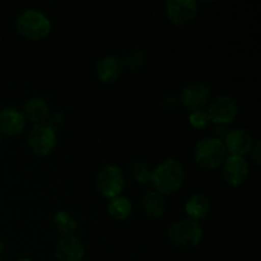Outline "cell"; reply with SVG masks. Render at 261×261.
I'll return each instance as SVG.
<instances>
[{
    "instance_id": "cell-1",
    "label": "cell",
    "mask_w": 261,
    "mask_h": 261,
    "mask_svg": "<svg viewBox=\"0 0 261 261\" xmlns=\"http://www.w3.org/2000/svg\"><path fill=\"white\" fill-rule=\"evenodd\" d=\"M185 181V170L177 160L168 158L161 162L150 173V182L160 194L176 193L180 190Z\"/></svg>"
},
{
    "instance_id": "cell-2",
    "label": "cell",
    "mask_w": 261,
    "mask_h": 261,
    "mask_svg": "<svg viewBox=\"0 0 261 261\" xmlns=\"http://www.w3.org/2000/svg\"><path fill=\"white\" fill-rule=\"evenodd\" d=\"M227 149L219 138H205L194 147V161L198 166L205 170H214L219 167L226 160Z\"/></svg>"
},
{
    "instance_id": "cell-3",
    "label": "cell",
    "mask_w": 261,
    "mask_h": 261,
    "mask_svg": "<svg viewBox=\"0 0 261 261\" xmlns=\"http://www.w3.org/2000/svg\"><path fill=\"white\" fill-rule=\"evenodd\" d=\"M15 27L28 40H41L50 33L51 20L41 10L27 9L17 17Z\"/></svg>"
},
{
    "instance_id": "cell-4",
    "label": "cell",
    "mask_w": 261,
    "mask_h": 261,
    "mask_svg": "<svg viewBox=\"0 0 261 261\" xmlns=\"http://www.w3.org/2000/svg\"><path fill=\"white\" fill-rule=\"evenodd\" d=\"M170 244L180 249H193L203 239V228L196 221L190 218L175 222L167 232Z\"/></svg>"
},
{
    "instance_id": "cell-5",
    "label": "cell",
    "mask_w": 261,
    "mask_h": 261,
    "mask_svg": "<svg viewBox=\"0 0 261 261\" xmlns=\"http://www.w3.org/2000/svg\"><path fill=\"white\" fill-rule=\"evenodd\" d=\"M96 188L105 198H116L125 188V176L121 168L109 165L99 170L96 177Z\"/></svg>"
},
{
    "instance_id": "cell-6",
    "label": "cell",
    "mask_w": 261,
    "mask_h": 261,
    "mask_svg": "<svg viewBox=\"0 0 261 261\" xmlns=\"http://www.w3.org/2000/svg\"><path fill=\"white\" fill-rule=\"evenodd\" d=\"M28 145L36 155L46 157L56 145V133L46 122L36 124L28 133Z\"/></svg>"
},
{
    "instance_id": "cell-7",
    "label": "cell",
    "mask_w": 261,
    "mask_h": 261,
    "mask_svg": "<svg viewBox=\"0 0 261 261\" xmlns=\"http://www.w3.org/2000/svg\"><path fill=\"white\" fill-rule=\"evenodd\" d=\"M211 97V87L204 82L190 83L181 89L180 102L189 111L201 110Z\"/></svg>"
},
{
    "instance_id": "cell-8",
    "label": "cell",
    "mask_w": 261,
    "mask_h": 261,
    "mask_svg": "<svg viewBox=\"0 0 261 261\" xmlns=\"http://www.w3.org/2000/svg\"><path fill=\"white\" fill-rule=\"evenodd\" d=\"M165 8L168 19L177 25L190 23L198 13V3L195 0H168Z\"/></svg>"
},
{
    "instance_id": "cell-9",
    "label": "cell",
    "mask_w": 261,
    "mask_h": 261,
    "mask_svg": "<svg viewBox=\"0 0 261 261\" xmlns=\"http://www.w3.org/2000/svg\"><path fill=\"white\" fill-rule=\"evenodd\" d=\"M239 106L237 102L229 96H221L214 99L209 106V119L217 125H227L237 116Z\"/></svg>"
},
{
    "instance_id": "cell-10",
    "label": "cell",
    "mask_w": 261,
    "mask_h": 261,
    "mask_svg": "<svg viewBox=\"0 0 261 261\" xmlns=\"http://www.w3.org/2000/svg\"><path fill=\"white\" fill-rule=\"evenodd\" d=\"M222 176L231 186H240L249 176V163L244 157L229 155L222 163Z\"/></svg>"
},
{
    "instance_id": "cell-11",
    "label": "cell",
    "mask_w": 261,
    "mask_h": 261,
    "mask_svg": "<svg viewBox=\"0 0 261 261\" xmlns=\"http://www.w3.org/2000/svg\"><path fill=\"white\" fill-rule=\"evenodd\" d=\"M86 249L78 237L66 236L58 241L55 246V257L58 261H83Z\"/></svg>"
},
{
    "instance_id": "cell-12",
    "label": "cell",
    "mask_w": 261,
    "mask_h": 261,
    "mask_svg": "<svg viewBox=\"0 0 261 261\" xmlns=\"http://www.w3.org/2000/svg\"><path fill=\"white\" fill-rule=\"evenodd\" d=\"M224 147L228 152L232 153V155H244L249 154L254 145V139L251 134L245 129H233L228 132L224 139Z\"/></svg>"
},
{
    "instance_id": "cell-13",
    "label": "cell",
    "mask_w": 261,
    "mask_h": 261,
    "mask_svg": "<svg viewBox=\"0 0 261 261\" xmlns=\"http://www.w3.org/2000/svg\"><path fill=\"white\" fill-rule=\"evenodd\" d=\"M124 64L116 55H106L99 59L96 64V74L102 83H114L120 78Z\"/></svg>"
},
{
    "instance_id": "cell-14",
    "label": "cell",
    "mask_w": 261,
    "mask_h": 261,
    "mask_svg": "<svg viewBox=\"0 0 261 261\" xmlns=\"http://www.w3.org/2000/svg\"><path fill=\"white\" fill-rule=\"evenodd\" d=\"M25 117L23 112L8 107L0 111V133L5 135H18L24 130Z\"/></svg>"
},
{
    "instance_id": "cell-15",
    "label": "cell",
    "mask_w": 261,
    "mask_h": 261,
    "mask_svg": "<svg viewBox=\"0 0 261 261\" xmlns=\"http://www.w3.org/2000/svg\"><path fill=\"white\" fill-rule=\"evenodd\" d=\"M50 110H48L47 102L41 97H35L25 102L24 107H23V115L24 117L30 119L33 122H42L43 120L47 119Z\"/></svg>"
},
{
    "instance_id": "cell-16",
    "label": "cell",
    "mask_w": 261,
    "mask_h": 261,
    "mask_svg": "<svg viewBox=\"0 0 261 261\" xmlns=\"http://www.w3.org/2000/svg\"><path fill=\"white\" fill-rule=\"evenodd\" d=\"M185 211L189 218L198 222L199 219H203L208 216L209 211H211V203H209V200L204 195L195 194V195L190 196L188 199Z\"/></svg>"
},
{
    "instance_id": "cell-17",
    "label": "cell",
    "mask_w": 261,
    "mask_h": 261,
    "mask_svg": "<svg viewBox=\"0 0 261 261\" xmlns=\"http://www.w3.org/2000/svg\"><path fill=\"white\" fill-rule=\"evenodd\" d=\"M143 209L148 218L158 219L165 212V198L155 190L148 191L143 198Z\"/></svg>"
},
{
    "instance_id": "cell-18",
    "label": "cell",
    "mask_w": 261,
    "mask_h": 261,
    "mask_svg": "<svg viewBox=\"0 0 261 261\" xmlns=\"http://www.w3.org/2000/svg\"><path fill=\"white\" fill-rule=\"evenodd\" d=\"M133 212V204L125 196H116L112 198L109 203V213L111 214L114 218L119 219V221H124V219L129 218L130 214Z\"/></svg>"
},
{
    "instance_id": "cell-19",
    "label": "cell",
    "mask_w": 261,
    "mask_h": 261,
    "mask_svg": "<svg viewBox=\"0 0 261 261\" xmlns=\"http://www.w3.org/2000/svg\"><path fill=\"white\" fill-rule=\"evenodd\" d=\"M54 227L64 234V237L71 236L76 229V221L70 213L66 211H59L58 213L54 216Z\"/></svg>"
},
{
    "instance_id": "cell-20",
    "label": "cell",
    "mask_w": 261,
    "mask_h": 261,
    "mask_svg": "<svg viewBox=\"0 0 261 261\" xmlns=\"http://www.w3.org/2000/svg\"><path fill=\"white\" fill-rule=\"evenodd\" d=\"M130 176L134 178L137 182L139 184H147L148 181H150V171L149 166L147 165V162L142 160H135L133 161L132 165L129 167Z\"/></svg>"
},
{
    "instance_id": "cell-21",
    "label": "cell",
    "mask_w": 261,
    "mask_h": 261,
    "mask_svg": "<svg viewBox=\"0 0 261 261\" xmlns=\"http://www.w3.org/2000/svg\"><path fill=\"white\" fill-rule=\"evenodd\" d=\"M147 60V54L142 50H134L132 53L127 54L122 60V64L126 68L132 69V70H137V69L142 68Z\"/></svg>"
},
{
    "instance_id": "cell-22",
    "label": "cell",
    "mask_w": 261,
    "mask_h": 261,
    "mask_svg": "<svg viewBox=\"0 0 261 261\" xmlns=\"http://www.w3.org/2000/svg\"><path fill=\"white\" fill-rule=\"evenodd\" d=\"M189 121L196 129H204L209 125L211 122V119H209L208 112L204 111V110H196V111H193L189 116Z\"/></svg>"
},
{
    "instance_id": "cell-23",
    "label": "cell",
    "mask_w": 261,
    "mask_h": 261,
    "mask_svg": "<svg viewBox=\"0 0 261 261\" xmlns=\"http://www.w3.org/2000/svg\"><path fill=\"white\" fill-rule=\"evenodd\" d=\"M63 122H64V115L61 114L60 111H55L54 114H51L50 116H48V121L46 122V124L50 125V126L55 130L56 127H60L61 125H63Z\"/></svg>"
},
{
    "instance_id": "cell-24",
    "label": "cell",
    "mask_w": 261,
    "mask_h": 261,
    "mask_svg": "<svg viewBox=\"0 0 261 261\" xmlns=\"http://www.w3.org/2000/svg\"><path fill=\"white\" fill-rule=\"evenodd\" d=\"M250 152H251V155H252V160H254V162L256 163V165H260L261 153H260V142H259V140H257V142H255V144L252 145V148H251V150H250Z\"/></svg>"
},
{
    "instance_id": "cell-25",
    "label": "cell",
    "mask_w": 261,
    "mask_h": 261,
    "mask_svg": "<svg viewBox=\"0 0 261 261\" xmlns=\"http://www.w3.org/2000/svg\"><path fill=\"white\" fill-rule=\"evenodd\" d=\"M3 249H4V244H3V241H2V240H0V254H2Z\"/></svg>"
},
{
    "instance_id": "cell-26",
    "label": "cell",
    "mask_w": 261,
    "mask_h": 261,
    "mask_svg": "<svg viewBox=\"0 0 261 261\" xmlns=\"http://www.w3.org/2000/svg\"><path fill=\"white\" fill-rule=\"evenodd\" d=\"M18 261H31L30 259H19Z\"/></svg>"
},
{
    "instance_id": "cell-27",
    "label": "cell",
    "mask_w": 261,
    "mask_h": 261,
    "mask_svg": "<svg viewBox=\"0 0 261 261\" xmlns=\"http://www.w3.org/2000/svg\"><path fill=\"white\" fill-rule=\"evenodd\" d=\"M2 140H3V137H2V133H0V144H2Z\"/></svg>"
}]
</instances>
